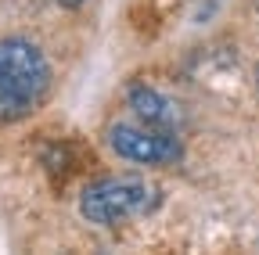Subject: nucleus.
Instances as JSON below:
<instances>
[{"label":"nucleus","mask_w":259,"mask_h":255,"mask_svg":"<svg viewBox=\"0 0 259 255\" xmlns=\"http://www.w3.org/2000/svg\"><path fill=\"white\" fill-rule=\"evenodd\" d=\"M255 79H259V72H255Z\"/></svg>","instance_id":"nucleus-6"},{"label":"nucleus","mask_w":259,"mask_h":255,"mask_svg":"<svg viewBox=\"0 0 259 255\" xmlns=\"http://www.w3.org/2000/svg\"><path fill=\"white\" fill-rule=\"evenodd\" d=\"M130 105H134L137 119L144 126H155V130H177V112L173 105L162 97V93L148 90V86H134L130 90Z\"/></svg>","instance_id":"nucleus-4"},{"label":"nucleus","mask_w":259,"mask_h":255,"mask_svg":"<svg viewBox=\"0 0 259 255\" xmlns=\"http://www.w3.org/2000/svg\"><path fill=\"white\" fill-rule=\"evenodd\" d=\"M108 144L119 158L137 166H162V162H177L180 158V144L173 137V130H155V126H130V122H115L108 130Z\"/></svg>","instance_id":"nucleus-3"},{"label":"nucleus","mask_w":259,"mask_h":255,"mask_svg":"<svg viewBox=\"0 0 259 255\" xmlns=\"http://www.w3.org/2000/svg\"><path fill=\"white\" fill-rule=\"evenodd\" d=\"M51 86V65L36 43L0 40V112L22 115L44 101Z\"/></svg>","instance_id":"nucleus-1"},{"label":"nucleus","mask_w":259,"mask_h":255,"mask_svg":"<svg viewBox=\"0 0 259 255\" xmlns=\"http://www.w3.org/2000/svg\"><path fill=\"white\" fill-rule=\"evenodd\" d=\"M61 4H79V0H61Z\"/></svg>","instance_id":"nucleus-5"},{"label":"nucleus","mask_w":259,"mask_h":255,"mask_svg":"<svg viewBox=\"0 0 259 255\" xmlns=\"http://www.w3.org/2000/svg\"><path fill=\"white\" fill-rule=\"evenodd\" d=\"M155 201V190L137 180V176H108V180H97L83 190L79 198V212L97 223V227H112L119 219H130L144 209H151Z\"/></svg>","instance_id":"nucleus-2"}]
</instances>
